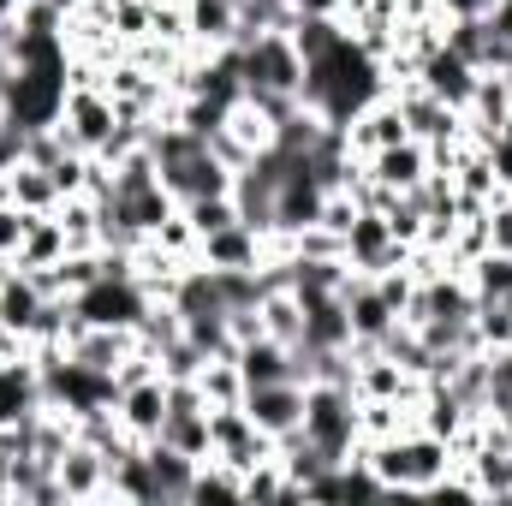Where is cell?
<instances>
[{"label": "cell", "mask_w": 512, "mask_h": 506, "mask_svg": "<svg viewBox=\"0 0 512 506\" xmlns=\"http://www.w3.org/2000/svg\"><path fill=\"white\" fill-rule=\"evenodd\" d=\"M358 453L376 465V477H382L387 495H435V483L453 471V447L441 441V435H429V429H399L393 441H358Z\"/></svg>", "instance_id": "1"}, {"label": "cell", "mask_w": 512, "mask_h": 506, "mask_svg": "<svg viewBox=\"0 0 512 506\" xmlns=\"http://www.w3.org/2000/svg\"><path fill=\"white\" fill-rule=\"evenodd\" d=\"M304 435L340 465L358 453V393L346 381H310L304 387Z\"/></svg>", "instance_id": "2"}, {"label": "cell", "mask_w": 512, "mask_h": 506, "mask_svg": "<svg viewBox=\"0 0 512 506\" xmlns=\"http://www.w3.org/2000/svg\"><path fill=\"white\" fill-rule=\"evenodd\" d=\"M233 54H239L245 96H304V60H298V48H292L286 30L245 36Z\"/></svg>", "instance_id": "3"}, {"label": "cell", "mask_w": 512, "mask_h": 506, "mask_svg": "<svg viewBox=\"0 0 512 506\" xmlns=\"http://www.w3.org/2000/svg\"><path fill=\"white\" fill-rule=\"evenodd\" d=\"M149 304H155V298L137 286V274H102V280H90L84 292H72V310H78L90 328H137Z\"/></svg>", "instance_id": "4"}, {"label": "cell", "mask_w": 512, "mask_h": 506, "mask_svg": "<svg viewBox=\"0 0 512 506\" xmlns=\"http://www.w3.org/2000/svg\"><path fill=\"white\" fill-rule=\"evenodd\" d=\"M209 435H215V459H227L233 471H251L256 459H274V441L251 423L245 399L239 405H209Z\"/></svg>", "instance_id": "5"}, {"label": "cell", "mask_w": 512, "mask_h": 506, "mask_svg": "<svg viewBox=\"0 0 512 506\" xmlns=\"http://www.w3.org/2000/svg\"><path fill=\"white\" fill-rule=\"evenodd\" d=\"M399 262H411V245L393 239V227H387L382 209H358L352 227H346V268L382 274V268H399Z\"/></svg>", "instance_id": "6"}, {"label": "cell", "mask_w": 512, "mask_h": 506, "mask_svg": "<svg viewBox=\"0 0 512 506\" xmlns=\"http://www.w3.org/2000/svg\"><path fill=\"white\" fill-rule=\"evenodd\" d=\"M60 126H66V137H72L84 155H102V149H108V137L120 131V108H114V96H108V90H66Z\"/></svg>", "instance_id": "7"}, {"label": "cell", "mask_w": 512, "mask_h": 506, "mask_svg": "<svg viewBox=\"0 0 512 506\" xmlns=\"http://www.w3.org/2000/svg\"><path fill=\"white\" fill-rule=\"evenodd\" d=\"M245 411L268 441H286L304 429V381H268V387H245Z\"/></svg>", "instance_id": "8"}, {"label": "cell", "mask_w": 512, "mask_h": 506, "mask_svg": "<svg viewBox=\"0 0 512 506\" xmlns=\"http://www.w3.org/2000/svg\"><path fill=\"white\" fill-rule=\"evenodd\" d=\"M346 149L358 155V161H370L376 149H393V143H405L411 137V126H405V108L393 102V96H376L370 108H358L352 120H346Z\"/></svg>", "instance_id": "9"}, {"label": "cell", "mask_w": 512, "mask_h": 506, "mask_svg": "<svg viewBox=\"0 0 512 506\" xmlns=\"http://www.w3.org/2000/svg\"><path fill=\"white\" fill-rule=\"evenodd\" d=\"M340 298H346V316H352V346H382V334L399 322V310L376 292V280L352 268L346 286H340Z\"/></svg>", "instance_id": "10"}, {"label": "cell", "mask_w": 512, "mask_h": 506, "mask_svg": "<svg viewBox=\"0 0 512 506\" xmlns=\"http://www.w3.org/2000/svg\"><path fill=\"white\" fill-rule=\"evenodd\" d=\"M417 84H423L435 102H447V108H459V114H465V102H471V90H477V66L441 42V48L417 66Z\"/></svg>", "instance_id": "11"}, {"label": "cell", "mask_w": 512, "mask_h": 506, "mask_svg": "<svg viewBox=\"0 0 512 506\" xmlns=\"http://www.w3.org/2000/svg\"><path fill=\"white\" fill-rule=\"evenodd\" d=\"M54 477H60L66 501H108V453H102V447H90L84 435L60 453Z\"/></svg>", "instance_id": "12"}, {"label": "cell", "mask_w": 512, "mask_h": 506, "mask_svg": "<svg viewBox=\"0 0 512 506\" xmlns=\"http://www.w3.org/2000/svg\"><path fill=\"white\" fill-rule=\"evenodd\" d=\"M370 179L382 185V191H417L423 179H429V143H417V137H405V143H393V149H376L370 161Z\"/></svg>", "instance_id": "13"}, {"label": "cell", "mask_w": 512, "mask_h": 506, "mask_svg": "<svg viewBox=\"0 0 512 506\" xmlns=\"http://www.w3.org/2000/svg\"><path fill=\"white\" fill-rule=\"evenodd\" d=\"M191 48H239V0H185Z\"/></svg>", "instance_id": "14"}, {"label": "cell", "mask_w": 512, "mask_h": 506, "mask_svg": "<svg viewBox=\"0 0 512 506\" xmlns=\"http://www.w3.org/2000/svg\"><path fill=\"white\" fill-rule=\"evenodd\" d=\"M245 387H268V381H298V364H292V346H280L274 334H256V340H239L233 352Z\"/></svg>", "instance_id": "15"}, {"label": "cell", "mask_w": 512, "mask_h": 506, "mask_svg": "<svg viewBox=\"0 0 512 506\" xmlns=\"http://www.w3.org/2000/svg\"><path fill=\"white\" fill-rule=\"evenodd\" d=\"M262 256H268V239L245 221H233L197 245V262H209V268H262Z\"/></svg>", "instance_id": "16"}, {"label": "cell", "mask_w": 512, "mask_h": 506, "mask_svg": "<svg viewBox=\"0 0 512 506\" xmlns=\"http://www.w3.org/2000/svg\"><path fill=\"white\" fill-rule=\"evenodd\" d=\"M120 423H126L137 441H155L161 435V423H167V381L161 376H149V381H137V387H120Z\"/></svg>", "instance_id": "17"}, {"label": "cell", "mask_w": 512, "mask_h": 506, "mask_svg": "<svg viewBox=\"0 0 512 506\" xmlns=\"http://www.w3.org/2000/svg\"><path fill=\"white\" fill-rule=\"evenodd\" d=\"M149 453V471H155V489H161V506H191V477H197V459L179 453L173 441H143Z\"/></svg>", "instance_id": "18"}, {"label": "cell", "mask_w": 512, "mask_h": 506, "mask_svg": "<svg viewBox=\"0 0 512 506\" xmlns=\"http://www.w3.org/2000/svg\"><path fill=\"white\" fill-rule=\"evenodd\" d=\"M42 405H48V399H42V376H36V364H30V358L0 364V429H6V423L36 417Z\"/></svg>", "instance_id": "19"}, {"label": "cell", "mask_w": 512, "mask_h": 506, "mask_svg": "<svg viewBox=\"0 0 512 506\" xmlns=\"http://www.w3.org/2000/svg\"><path fill=\"white\" fill-rule=\"evenodd\" d=\"M143 340H137V328H84L78 340H66V352L78 358V364H90V370H120L131 352H137Z\"/></svg>", "instance_id": "20"}, {"label": "cell", "mask_w": 512, "mask_h": 506, "mask_svg": "<svg viewBox=\"0 0 512 506\" xmlns=\"http://www.w3.org/2000/svg\"><path fill=\"white\" fill-rule=\"evenodd\" d=\"M471 483H477V501H512V447L507 441H483L477 429V453L465 459Z\"/></svg>", "instance_id": "21"}, {"label": "cell", "mask_w": 512, "mask_h": 506, "mask_svg": "<svg viewBox=\"0 0 512 506\" xmlns=\"http://www.w3.org/2000/svg\"><path fill=\"white\" fill-rule=\"evenodd\" d=\"M6 197H12L24 215H54V209H60V185H54V173L36 167V161H12V167H6Z\"/></svg>", "instance_id": "22"}, {"label": "cell", "mask_w": 512, "mask_h": 506, "mask_svg": "<svg viewBox=\"0 0 512 506\" xmlns=\"http://www.w3.org/2000/svg\"><path fill=\"white\" fill-rule=\"evenodd\" d=\"M108 501H131V506H161V489H155V471H149V453L131 447L108 465Z\"/></svg>", "instance_id": "23"}, {"label": "cell", "mask_w": 512, "mask_h": 506, "mask_svg": "<svg viewBox=\"0 0 512 506\" xmlns=\"http://www.w3.org/2000/svg\"><path fill=\"white\" fill-rule=\"evenodd\" d=\"M256 310H262V334H274L280 346H298L304 340V298L292 286H268Z\"/></svg>", "instance_id": "24"}, {"label": "cell", "mask_w": 512, "mask_h": 506, "mask_svg": "<svg viewBox=\"0 0 512 506\" xmlns=\"http://www.w3.org/2000/svg\"><path fill=\"white\" fill-rule=\"evenodd\" d=\"M36 310H42V292H36V280L12 262L6 274H0V316L30 340V328H36Z\"/></svg>", "instance_id": "25"}, {"label": "cell", "mask_w": 512, "mask_h": 506, "mask_svg": "<svg viewBox=\"0 0 512 506\" xmlns=\"http://www.w3.org/2000/svg\"><path fill=\"white\" fill-rule=\"evenodd\" d=\"M66 256V227H60V215H30V227H24V245H18V268H54Z\"/></svg>", "instance_id": "26"}, {"label": "cell", "mask_w": 512, "mask_h": 506, "mask_svg": "<svg viewBox=\"0 0 512 506\" xmlns=\"http://www.w3.org/2000/svg\"><path fill=\"white\" fill-rule=\"evenodd\" d=\"M60 227H66V251H102V203L96 197H60Z\"/></svg>", "instance_id": "27"}, {"label": "cell", "mask_w": 512, "mask_h": 506, "mask_svg": "<svg viewBox=\"0 0 512 506\" xmlns=\"http://www.w3.org/2000/svg\"><path fill=\"white\" fill-rule=\"evenodd\" d=\"M161 441H173V447H179V453H191V459H209V453H215V435H209V405L167 411Z\"/></svg>", "instance_id": "28"}, {"label": "cell", "mask_w": 512, "mask_h": 506, "mask_svg": "<svg viewBox=\"0 0 512 506\" xmlns=\"http://www.w3.org/2000/svg\"><path fill=\"white\" fill-rule=\"evenodd\" d=\"M286 36H292V48H298V60L310 66V60H322V54H328V48H334V42H340L346 30H340V18H334V12H298Z\"/></svg>", "instance_id": "29"}, {"label": "cell", "mask_w": 512, "mask_h": 506, "mask_svg": "<svg viewBox=\"0 0 512 506\" xmlns=\"http://www.w3.org/2000/svg\"><path fill=\"white\" fill-rule=\"evenodd\" d=\"M465 280H471L477 304H501V298H512V256L507 251H483L477 262H465Z\"/></svg>", "instance_id": "30"}, {"label": "cell", "mask_w": 512, "mask_h": 506, "mask_svg": "<svg viewBox=\"0 0 512 506\" xmlns=\"http://www.w3.org/2000/svg\"><path fill=\"white\" fill-rule=\"evenodd\" d=\"M179 209H185V221L197 227V239H209V233H221V227H233V221H239L233 191H221V197H191V203H179Z\"/></svg>", "instance_id": "31"}, {"label": "cell", "mask_w": 512, "mask_h": 506, "mask_svg": "<svg viewBox=\"0 0 512 506\" xmlns=\"http://www.w3.org/2000/svg\"><path fill=\"white\" fill-rule=\"evenodd\" d=\"M197 387H203L209 405H239V399H245V376H239L233 358H209L203 376H197Z\"/></svg>", "instance_id": "32"}, {"label": "cell", "mask_w": 512, "mask_h": 506, "mask_svg": "<svg viewBox=\"0 0 512 506\" xmlns=\"http://www.w3.org/2000/svg\"><path fill=\"white\" fill-rule=\"evenodd\" d=\"M245 501H298L292 483H286V471H280V459H256L251 471H245Z\"/></svg>", "instance_id": "33"}, {"label": "cell", "mask_w": 512, "mask_h": 506, "mask_svg": "<svg viewBox=\"0 0 512 506\" xmlns=\"http://www.w3.org/2000/svg\"><path fill=\"white\" fill-rule=\"evenodd\" d=\"M149 239H155L167 256H179V262H197V245H203V239H197V227L185 221V209H173V215H167Z\"/></svg>", "instance_id": "34"}, {"label": "cell", "mask_w": 512, "mask_h": 506, "mask_svg": "<svg viewBox=\"0 0 512 506\" xmlns=\"http://www.w3.org/2000/svg\"><path fill=\"white\" fill-rule=\"evenodd\" d=\"M477 346H483V352L512 346V298H501V304H477Z\"/></svg>", "instance_id": "35"}, {"label": "cell", "mask_w": 512, "mask_h": 506, "mask_svg": "<svg viewBox=\"0 0 512 506\" xmlns=\"http://www.w3.org/2000/svg\"><path fill=\"white\" fill-rule=\"evenodd\" d=\"M155 364H161V381H191V376H203V364H209V358L179 334L173 346H161V352H155Z\"/></svg>", "instance_id": "36"}, {"label": "cell", "mask_w": 512, "mask_h": 506, "mask_svg": "<svg viewBox=\"0 0 512 506\" xmlns=\"http://www.w3.org/2000/svg\"><path fill=\"white\" fill-rule=\"evenodd\" d=\"M54 274H60V286L66 292H84L90 280H102L108 268H102V251H66L60 262H54Z\"/></svg>", "instance_id": "37"}, {"label": "cell", "mask_w": 512, "mask_h": 506, "mask_svg": "<svg viewBox=\"0 0 512 506\" xmlns=\"http://www.w3.org/2000/svg\"><path fill=\"white\" fill-rule=\"evenodd\" d=\"M24 227H30V215L6 197V179H0V256H18V245H24Z\"/></svg>", "instance_id": "38"}, {"label": "cell", "mask_w": 512, "mask_h": 506, "mask_svg": "<svg viewBox=\"0 0 512 506\" xmlns=\"http://www.w3.org/2000/svg\"><path fill=\"white\" fill-rule=\"evenodd\" d=\"M483 215H489V251H507L512 256V191H507V197H495Z\"/></svg>", "instance_id": "39"}, {"label": "cell", "mask_w": 512, "mask_h": 506, "mask_svg": "<svg viewBox=\"0 0 512 506\" xmlns=\"http://www.w3.org/2000/svg\"><path fill=\"white\" fill-rule=\"evenodd\" d=\"M489 167H495V185L512 191V137H495L489 143Z\"/></svg>", "instance_id": "40"}, {"label": "cell", "mask_w": 512, "mask_h": 506, "mask_svg": "<svg viewBox=\"0 0 512 506\" xmlns=\"http://www.w3.org/2000/svg\"><path fill=\"white\" fill-rule=\"evenodd\" d=\"M12 358H30V340H24V334L0 316V364H12Z\"/></svg>", "instance_id": "41"}, {"label": "cell", "mask_w": 512, "mask_h": 506, "mask_svg": "<svg viewBox=\"0 0 512 506\" xmlns=\"http://www.w3.org/2000/svg\"><path fill=\"white\" fill-rule=\"evenodd\" d=\"M483 24L501 36V42H512V0H489V12H483Z\"/></svg>", "instance_id": "42"}, {"label": "cell", "mask_w": 512, "mask_h": 506, "mask_svg": "<svg viewBox=\"0 0 512 506\" xmlns=\"http://www.w3.org/2000/svg\"><path fill=\"white\" fill-rule=\"evenodd\" d=\"M340 0H298V12H334Z\"/></svg>", "instance_id": "43"}, {"label": "cell", "mask_w": 512, "mask_h": 506, "mask_svg": "<svg viewBox=\"0 0 512 506\" xmlns=\"http://www.w3.org/2000/svg\"><path fill=\"white\" fill-rule=\"evenodd\" d=\"M501 137H512V114H507V126H501Z\"/></svg>", "instance_id": "44"}, {"label": "cell", "mask_w": 512, "mask_h": 506, "mask_svg": "<svg viewBox=\"0 0 512 506\" xmlns=\"http://www.w3.org/2000/svg\"><path fill=\"white\" fill-rule=\"evenodd\" d=\"M0 179H6V167H0Z\"/></svg>", "instance_id": "45"}]
</instances>
